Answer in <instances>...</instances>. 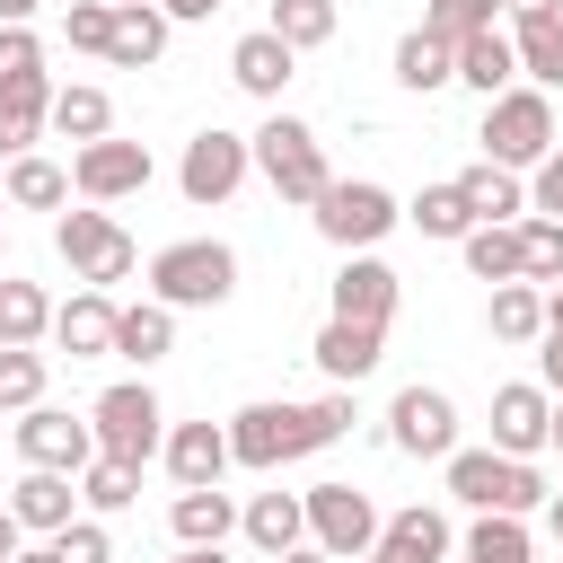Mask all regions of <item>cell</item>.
<instances>
[{
    "mask_svg": "<svg viewBox=\"0 0 563 563\" xmlns=\"http://www.w3.org/2000/svg\"><path fill=\"white\" fill-rule=\"evenodd\" d=\"M352 422H361V413H352V387H334V396H317V405H273V396H264V405H238V413H229V457H238L246 475H282V466L334 449Z\"/></svg>",
    "mask_w": 563,
    "mask_h": 563,
    "instance_id": "6da1fadb",
    "label": "cell"
},
{
    "mask_svg": "<svg viewBox=\"0 0 563 563\" xmlns=\"http://www.w3.org/2000/svg\"><path fill=\"white\" fill-rule=\"evenodd\" d=\"M440 484H449L457 510H501V519H528V510L554 501L545 466H537V457H501V449H457V457H440Z\"/></svg>",
    "mask_w": 563,
    "mask_h": 563,
    "instance_id": "7a4b0ae2",
    "label": "cell"
},
{
    "mask_svg": "<svg viewBox=\"0 0 563 563\" xmlns=\"http://www.w3.org/2000/svg\"><path fill=\"white\" fill-rule=\"evenodd\" d=\"M246 141H255V176H264L282 202H308V211H317V194L334 185L325 141H317L299 114H282V106H273V114H264V132H246Z\"/></svg>",
    "mask_w": 563,
    "mask_h": 563,
    "instance_id": "3957f363",
    "label": "cell"
},
{
    "mask_svg": "<svg viewBox=\"0 0 563 563\" xmlns=\"http://www.w3.org/2000/svg\"><path fill=\"white\" fill-rule=\"evenodd\" d=\"M238 290V255L220 246V238H176V246H158L150 255V299L158 308H220Z\"/></svg>",
    "mask_w": 563,
    "mask_h": 563,
    "instance_id": "277c9868",
    "label": "cell"
},
{
    "mask_svg": "<svg viewBox=\"0 0 563 563\" xmlns=\"http://www.w3.org/2000/svg\"><path fill=\"white\" fill-rule=\"evenodd\" d=\"M484 158L510 176H537L554 158V97L545 88H501L484 106Z\"/></svg>",
    "mask_w": 563,
    "mask_h": 563,
    "instance_id": "5b68a950",
    "label": "cell"
},
{
    "mask_svg": "<svg viewBox=\"0 0 563 563\" xmlns=\"http://www.w3.org/2000/svg\"><path fill=\"white\" fill-rule=\"evenodd\" d=\"M317 238L325 246H343V255H378V238L405 220V202L387 194V185H369V176H334L325 194H317Z\"/></svg>",
    "mask_w": 563,
    "mask_h": 563,
    "instance_id": "8992f818",
    "label": "cell"
},
{
    "mask_svg": "<svg viewBox=\"0 0 563 563\" xmlns=\"http://www.w3.org/2000/svg\"><path fill=\"white\" fill-rule=\"evenodd\" d=\"M88 431H97V457H123V466H150L167 449V413L150 396V378H114L97 405H88Z\"/></svg>",
    "mask_w": 563,
    "mask_h": 563,
    "instance_id": "52a82bcc",
    "label": "cell"
},
{
    "mask_svg": "<svg viewBox=\"0 0 563 563\" xmlns=\"http://www.w3.org/2000/svg\"><path fill=\"white\" fill-rule=\"evenodd\" d=\"M53 255H62V264H70L88 290H114V282L141 264V246H132V238L106 220V202H79V211H62V220H53Z\"/></svg>",
    "mask_w": 563,
    "mask_h": 563,
    "instance_id": "ba28073f",
    "label": "cell"
},
{
    "mask_svg": "<svg viewBox=\"0 0 563 563\" xmlns=\"http://www.w3.org/2000/svg\"><path fill=\"white\" fill-rule=\"evenodd\" d=\"M246 176H255V141H246V132H220V123H202V132L185 141V158H176V194H185L194 211H220Z\"/></svg>",
    "mask_w": 563,
    "mask_h": 563,
    "instance_id": "9c48e42d",
    "label": "cell"
},
{
    "mask_svg": "<svg viewBox=\"0 0 563 563\" xmlns=\"http://www.w3.org/2000/svg\"><path fill=\"white\" fill-rule=\"evenodd\" d=\"M308 501V545L317 554H334V563H361V554H378V501L361 493V484H308L299 493Z\"/></svg>",
    "mask_w": 563,
    "mask_h": 563,
    "instance_id": "30bf717a",
    "label": "cell"
},
{
    "mask_svg": "<svg viewBox=\"0 0 563 563\" xmlns=\"http://www.w3.org/2000/svg\"><path fill=\"white\" fill-rule=\"evenodd\" d=\"M150 150L141 141H88V150H70V194L79 202H132V194H150Z\"/></svg>",
    "mask_w": 563,
    "mask_h": 563,
    "instance_id": "8fae6325",
    "label": "cell"
},
{
    "mask_svg": "<svg viewBox=\"0 0 563 563\" xmlns=\"http://www.w3.org/2000/svg\"><path fill=\"white\" fill-rule=\"evenodd\" d=\"M387 440L405 457H457V405H449V387H396Z\"/></svg>",
    "mask_w": 563,
    "mask_h": 563,
    "instance_id": "7c38bea8",
    "label": "cell"
},
{
    "mask_svg": "<svg viewBox=\"0 0 563 563\" xmlns=\"http://www.w3.org/2000/svg\"><path fill=\"white\" fill-rule=\"evenodd\" d=\"M18 457H26V466H53V475H79V466L97 457V431H88V413L35 405V413H18Z\"/></svg>",
    "mask_w": 563,
    "mask_h": 563,
    "instance_id": "4fadbf2b",
    "label": "cell"
},
{
    "mask_svg": "<svg viewBox=\"0 0 563 563\" xmlns=\"http://www.w3.org/2000/svg\"><path fill=\"white\" fill-rule=\"evenodd\" d=\"M396 299H405V282H396V264H387V255H343V273H334V290H325V317L387 325V317H396Z\"/></svg>",
    "mask_w": 563,
    "mask_h": 563,
    "instance_id": "5bb4252c",
    "label": "cell"
},
{
    "mask_svg": "<svg viewBox=\"0 0 563 563\" xmlns=\"http://www.w3.org/2000/svg\"><path fill=\"white\" fill-rule=\"evenodd\" d=\"M545 440H554V396H545L537 378L493 387V449H501V457H537Z\"/></svg>",
    "mask_w": 563,
    "mask_h": 563,
    "instance_id": "9a60e30c",
    "label": "cell"
},
{
    "mask_svg": "<svg viewBox=\"0 0 563 563\" xmlns=\"http://www.w3.org/2000/svg\"><path fill=\"white\" fill-rule=\"evenodd\" d=\"M158 466L176 475V493H202V484H220L238 457H229V422H167V449H158Z\"/></svg>",
    "mask_w": 563,
    "mask_h": 563,
    "instance_id": "2e32d148",
    "label": "cell"
},
{
    "mask_svg": "<svg viewBox=\"0 0 563 563\" xmlns=\"http://www.w3.org/2000/svg\"><path fill=\"white\" fill-rule=\"evenodd\" d=\"M114 325H123V308H114V290H70L62 308H53V343L70 352V361H106L114 352Z\"/></svg>",
    "mask_w": 563,
    "mask_h": 563,
    "instance_id": "e0dca14e",
    "label": "cell"
},
{
    "mask_svg": "<svg viewBox=\"0 0 563 563\" xmlns=\"http://www.w3.org/2000/svg\"><path fill=\"white\" fill-rule=\"evenodd\" d=\"M308 361H317L334 387H361V378L387 361V325H352V317H325V325H317V343H308Z\"/></svg>",
    "mask_w": 563,
    "mask_h": 563,
    "instance_id": "ac0fdd59",
    "label": "cell"
},
{
    "mask_svg": "<svg viewBox=\"0 0 563 563\" xmlns=\"http://www.w3.org/2000/svg\"><path fill=\"white\" fill-rule=\"evenodd\" d=\"M9 510H18V528L26 537H62L70 519H79V475H53V466H26L18 484H9Z\"/></svg>",
    "mask_w": 563,
    "mask_h": 563,
    "instance_id": "d6986e66",
    "label": "cell"
},
{
    "mask_svg": "<svg viewBox=\"0 0 563 563\" xmlns=\"http://www.w3.org/2000/svg\"><path fill=\"white\" fill-rule=\"evenodd\" d=\"M449 554H457L449 510H431V501L387 510V528H378V563H449Z\"/></svg>",
    "mask_w": 563,
    "mask_h": 563,
    "instance_id": "ffe728a7",
    "label": "cell"
},
{
    "mask_svg": "<svg viewBox=\"0 0 563 563\" xmlns=\"http://www.w3.org/2000/svg\"><path fill=\"white\" fill-rule=\"evenodd\" d=\"M290 70H299V53H290L273 26H255V35H238V44H229V79H238L246 97H264V106H282Z\"/></svg>",
    "mask_w": 563,
    "mask_h": 563,
    "instance_id": "44dd1931",
    "label": "cell"
},
{
    "mask_svg": "<svg viewBox=\"0 0 563 563\" xmlns=\"http://www.w3.org/2000/svg\"><path fill=\"white\" fill-rule=\"evenodd\" d=\"M457 194H466L475 229H519V220H528V185H519L510 167H493V158H475V167L457 176Z\"/></svg>",
    "mask_w": 563,
    "mask_h": 563,
    "instance_id": "7402d4cb",
    "label": "cell"
},
{
    "mask_svg": "<svg viewBox=\"0 0 563 563\" xmlns=\"http://www.w3.org/2000/svg\"><path fill=\"white\" fill-rule=\"evenodd\" d=\"M238 528H246V545H255V554H273V563H282L290 545H308V501H299V493H255V501L238 510Z\"/></svg>",
    "mask_w": 563,
    "mask_h": 563,
    "instance_id": "603a6c76",
    "label": "cell"
},
{
    "mask_svg": "<svg viewBox=\"0 0 563 563\" xmlns=\"http://www.w3.org/2000/svg\"><path fill=\"white\" fill-rule=\"evenodd\" d=\"M167 35H176V18H167L158 0H132V9H114V44H106V62H114V70H150V62L167 53Z\"/></svg>",
    "mask_w": 563,
    "mask_h": 563,
    "instance_id": "cb8c5ba5",
    "label": "cell"
},
{
    "mask_svg": "<svg viewBox=\"0 0 563 563\" xmlns=\"http://www.w3.org/2000/svg\"><path fill=\"white\" fill-rule=\"evenodd\" d=\"M457 79H466V88H475V97L493 106L501 88H519V44H510L501 26H484V35H466V44H457Z\"/></svg>",
    "mask_w": 563,
    "mask_h": 563,
    "instance_id": "d4e9b609",
    "label": "cell"
},
{
    "mask_svg": "<svg viewBox=\"0 0 563 563\" xmlns=\"http://www.w3.org/2000/svg\"><path fill=\"white\" fill-rule=\"evenodd\" d=\"M167 528H176V545H229V528H238V501H229L220 484H202V493H176V501H167Z\"/></svg>",
    "mask_w": 563,
    "mask_h": 563,
    "instance_id": "484cf974",
    "label": "cell"
},
{
    "mask_svg": "<svg viewBox=\"0 0 563 563\" xmlns=\"http://www.w3.org/2000/svg\"><path fill=\"white\" fill-rule=\"evenodd\" d=\"M44 123H53V79H18V88H0V158H26Z\"/></svg>",
    "mask_w": 563,
    "mask_h": 563,
    "instance_id": "4316f807",
    "label": "cell"
},
{
    "mask_svg": "<svg viewBox=\"0 0 563 563\" xmlns=\"http://www.w3.org/2000/svg\"><path fill=\"white\" fill-rule=\"evenodd\" d=\"M53 132L62 141H114V97L106 88H88V79H70V88H53Z\"/></svg>",
    "mask_w": 563,
    "mask_h": 563,
    "instance_id": "83f0119b",
    "label": "cell"
},
{
    "mask_svg": "<svg viewBox=\"0 0 563 563\" xmlns=\"http://www.w3.org/2000/svg\"><path fill=\"white\" fill-rule=\"evenodd\" d=\"M0 194H9V211H62L70 202V167H53L44 150H26V158H9Z\"/></svg>",
    "mask_w": 563,
    "mask_h": 563,
    "instance_id": "f1b7e54d",
    "label": "cell"
},
{
    "mask_svg": "<svg viewBox=\"0 0 563 563\" xmlns=\"http://www.w3.org/2000/svg\"><path fill=\"white\" fill-rule=\"evenodd\" d=\"M510 44H519V79H528V88H563V9L519 18Z\"/></svg>",
    "mask_w": 563,
    "mask_h": 563,
    "instance_id": "f546056e",
    "label": "cell"
},
{
    "mask_svg": "<svg viewBox=\"0 0 563 563\" xmlns=\"http://www.w3.org/2000/svg\"><path fill=\"white\" fill-rule=\"evenodd\" d=\"M457 563H537V537H528V519L475 510V528L457 537Z\"/></svg>",
    "mask_w": 563,
    "mask_h": 563,
    "instance_id": "4dcf8cb0",
    "label": "cell"
},
{
    "mask_svg": "<svg viewBox=\"0 0 563 563\" xmlns=\"http://www.w3.org/2000/svg\"><path fill=\"white\" fill-rule=\"evenodd\" d=\"M457 79V44H440V35H396V88H413V97H431V88H449Z\"/></svg>",
    "mask_w": 563,
    "mask_h": 563,
    "instance_id": "1f68e13d",
    "label": "cell"
},
{
    "mask_svg": "<svg viewBox=\"0 0 563 563\" xmlns=\"http://www.w3.org/2000/svg\"><path fill=\"white\" fill-rule=\"evenodd\" d=\"M484 325H493V343H545V290L537 282H501Z\"/></svg>",
    "mask_w": 563,
    "mask_h": 563,
    "instance_id": "d6a6232c",
    "label": "cell"
},
{
    "mask_svg": "<svg viewBox=\"0 0 563 563\" xmlns=\"http://www.w3.org/2000/svg\"><path fill=\"white\" fill-rule=\"evenodd\" d=\"M114 352L123 361H167L176 352V308H158V299H141V308H123V325H114Z\"/></svg>",
    "mask_w": 563,
    "mask_h": 563,
    "instance_id": "836d02e7",
    "label": "cell"
},
{
    "mask_svg": "<svg viewBox=\"0 0 563 563\" xmlns=\"http://www.w3.org/2000/svg\"><path fill=\"white\" fill-rule=\"evenodd\" d=\"M44 334H53V299H44L35 282H9V273H0V343L35 352Z\"/></svg>",
    "mask_w": 563,
    "mask_h": 563,
    "instance_id": "e575fe53",
    "label": "cell"
},
{
    "mask_svg": "<svg viewBox=\"0 0 563 563\" xmlns=\"http://www.w3.org/2000/svg\"><path fill=\"white\" fill-rule=\"evenodd\" d=\"M79 501H88V519L132 510V501H141V466H123V457H88V466H79Z\"/></svg>",
    "mask_w": 563,
    "mask_h": 563,
    "instance_id": "d590c367",
    "label": "cell"
},
{
    "mask_svg": "<svg viewBox=\"0 0 563 563\" xmlns=\"http://www.w3.org/2000/svg\"><path fill=\"white\" fill-rule=\"evenodd\" d=\"M405 220H413L422 238H449V246H457V238L475 229V211H466V194H457V176H449V185H422V194L405 202Z\"/></svg>",
    "mask_w": 563,
    "mask_h": 563,
    "instance_id": "8d00e7d4",
    "label": "cell"
},
{
    "mask_svg": "<svg viewBox=\"0 0 563 563\" xmlns=\"http://www.w3.org/2000/svg\"><path fill=\"white\" fill-rule=\"evenodd\" d=\"M519 282H537V290H554L563 282V220H519Z\"/></svg>",
    "mask_w": 563,
    "mask_h": 563,
    "instance_id": "74e56055",
    "label": "cell"
},
{
    "mask_svg": "<svg viewBox=\"0 0 563 563\" xmlns=\"http://www.w3.org/2000/svg\"><path fill=\"white\" fill-rule=\"evenodd\" d=\"M290 53H317V44H334V0H273V18H264Z\"/></svg>",
    "mask_w": 563,
    "mask_h": 563,
    "instance_id": "f35d334b",
    "label": "cell"
},
{
    "mask_svg": "<svg viewBox=\"0 0 563 563\" xmlns=\"http://www.w3.org/2000/svg\"><path fill=\"white\" fill-rule=\"evenodd\" d=\"M457 246H466V273L475 282H493V290L519 282V229H466Z\"/></svg>",
    "mask_w": 563,
    "mask_h": 563,
    "instance_id": "ab89813d",
    "label": "cell"
},
{
    "mask_svg": "<svg viewBox=\"0 0 563 563\" xmlns=\"http://www.w3.org/2000/svg\"><path fill=\"white\" fill-rule=\"evenodd\" d=\"M44 405V352H0V413H35Z\"/></svg>",
    "mask_w": 563,
    "mask_h": 563,
    "instance_id": "60d3db41",
    "label": "cell"
},
{
    "mask_svg": "<svg viewBox=\"0 0 563 563\" xmlns=\"http://www.w3.org/2000/svg\"><path fill=\"white\" fill-rule=\"evenodd\" d=\"M493 18H501V0H431V9H422V35L466 44V35H484Z\"/></svg>",
    "mask_w": 563,
    "mask_h": 563,
    "instance_id": "b9f144b4",
    "label": "cell"
},
{
    "mask_svg": "<svg viewBox=\"0 0 563 563\" xmlns=\"http://www.w3.org/2000/svg\"><path fill=\"white\" fill-rule=\"evenodd\" d=\"M62 35H70V53H106L114 44V9L106 0H70L62 9Z\"/></svg>",
    "mask_w": 563,
    "mask_h": 563,
    "instance_id": "7bdbcfd3",
    "label": "cell"
},
{
    "mask_svg": "<svg viewBox=\"0 0 563 563\" xmlns=\"http://www.w3.org/2000/svg\"><path fill=\"white\" fill-rule=\"evenodd\" d=\"M18 79H44V44H35V26H0V88H18Z\"/></svg>",
    "mask_w": 563,
    "mask_h": 563,
    "instance_id": "ee69618b",
    "label": "cell"
},
{
    "mask_svg": "<svg viewBox=\"0 0 563 563\" xmlns=\"http://www.w3.org/2000/svg\"><path fill=\"white\" fill-rule=\"evenodd\" d=\"M53 554H62V563H114V537H106V519H70V528L53 537Z\"/></svg>",
    "mask_w": 563,
    "mask_h": 563,
    "instance_id": "f6af8a7d",
    "label": "cell"
},
{
    "mask_svg": "<svg viewBox=\"0 0 563 563\" xmlns=\"http://www.w3.org/2000/svg\"><path fill=\"white\" fill-rule=\"evenodd\" d=\"M528 211H537V220H563V141H554V158L528 176Z\"/></svg>",
    "mask_w": 563,
    "mask_h": 563,
    "instance_id": "bcb514c9",
    "label": "cell"
},
{
    "mask_svg": "<svg viewBox=\"0 0 563 563\" xmlns=\"http://www.w3.org/2000/svg\"><path fill=\"white\" fill-rule=\"evenodd\" d=\"M537 387L563 405V334H545V352H537Z\"/></svg>",
    "mask_w": 563,
    "mask_h": 563,
    "instance_id": "7dc6e473",
    "label": "cell"
},
{
    "mask_svg": "<svg viewBox=\"0 0 563 563\" xmlns=\"http://www.w3.org/2000/svg\"><path fill=\"white\" fill-rule=\"evenodd\" d=\"M158 9H167V18H176V26H194V18H220V9H229V0H158Z\"/></svg>",
    "mask_w": 563,
    "mask_h": 563,
    "instance_id": "c3c4849f",
    "label": "cell"
},
{
    "mask_svg": "<svg viewBox=\"0 0 563 563\" xmlns=\"http://www.w3.org/2000/svg\"><path fill=\"white\" fill-rule=\"evenodd\" d=\"M18 545H26V528H18V510L0 501V563H18Z\"/></svg>",
    "mask_w": 563,
    "mask_h": 563,
    "instance_id": "681fc988",
    "label": "cell"
},
{
    "mask_svg": "<svg viewBox=\"0 0 563 563\" xmlns=\"http://www.w3.org/2000/svg\"><path fill=\"white\" fill-rule=\"evenodd\" d=\"M35 9L44 0H0V26H35Z\"/></svg>",
    "mask_w": 563,
    "mask_h": 563,
    "instance_id": "f907efd6",
    "label": "cell"
},
{
    "mask_svg": "<svg viewBox=\"0 0 563 563\" xmlns=\"http://www.w3.org/2000/svg\"><path fill=\"white\" fill-rule=\"evenodd\" d=\"M167 563H229V554H220V545H176Z\"/></svg>",
    "mask_w": 563,
    "mask_h": 563,
    "instance_id": "816d5d0a",
    "label": "cell"
},
{
    "mask_svg": "<svg viewBox=\"0 0 563 563\" xmlns=\"http://www.w3.org/2000/svg\"><path fill=\"white\" fill-rule=\"evenodd\" d=\"M510 18H545V9H563V0H501Z\"/></svg>",
    "mask_w": 563,
    "mask_h": 563,
    "instance_id": "f5cc1de1",
    "label": "cell"
},
{
    "mask_svg": "<svg viewBox=\"0 0 563 563\" xmlns=\"http://www.w3.org/2000/svg\"><path fill=\"white\" fill-rule=\"evenodd\" d=\"M282 563H334V554H317V545H290V554H282Z\"/></svg>",
    "mask_w": 563,
    "mask_h": 563,
    "instance_id": "db71d44e",
    "label": "cell"
},
{
    "mask_svg": "<svg viewBox=\"0 0 563 563\" xmlns=\"http://www.w3.org/2000/svg\"><path fill=\"white\" fill-rule=\"evenodd\" d=\"M18 563H62V554L53 545H18Z\"/></svg>",
    "mask_w": 563,
    "mask_h": 563,
    "instance_id": "11a10c76",
    "label": "cell"
},
{
    "mask_svg": "<svg viewBox=\"0 0 563 563\" xmlns=\"http://www.w3.org/2000/svg\"><path fill=\"white\" fill-rule=\"evenodd\" d=\"M545 528H554V545H563V493H554V501H545Z\"/></svg>",
    "mask_w": 563,
    "mask_h": 563,
    "instance_id": "9f6ffc18",
    "label": "cell"
},
{
    "mask_svg": "<svg viewBox=\"0 0 563 563\" xmlns=\"http://www.w3.org/2000/svg\"><path fill=\"white\" fill-rule=\"evenodd\" d=\"M545 449H563V405H554V440H545Z\"/></svg>",
    "mask_w": 563,
    "mask_h": 563,
    "instance_id": "6f0895ef",
    "label": "cell"
},
{
    "mask_svg": "<svg viewBox=\"0 0 563 563\" xmlns=\"http://www.w3.org/2000/svg\"><path fill=\"white\" fill-rule=\"evenodd\" d=\"M0 255H9V220H0Z\"/></svg>",
    "mask_w": 563,
    "mask_h": 563,
    "instance_id": "680465c9",
    "label": "cell"
},
{
    "mask_svg": "<svg viewBox=\"0 0 563 563\" xmlns=\"http://www.w3.org/2000/svg\"><path fill=\"white\" fill-rule=\"evenodd\" d=\"M106 9H132V0H106Z\"/></svg>",
    "mask_w": 563,
    "mask_h": 563,
    "instance_id": "91938a15",
    "label": "cell"
},
{
    "mask_svg": "<svg viewBox=\"0 0 563 563\" xmlns=\"http://www.w3.org/2000/svg\"><path fill=\"white\" fill-rule=\"evenodd\" d=\"M361 563H378V554H361Z\"/></svg>",
    "mask_w": 563,
    "mask_h": 563,
    "instance_id": "94428289",
    "label": "cell"
},
{
    "mask_svg": "<svg viewBox=\"0 0 563 563\" xmlns=\"http://www.w3.org/2000/svg\"><path fill=\"white\" fill-rule=\"evenodd\" d=\"M0 211H9V194H0Z\"/></svg>",
    "mask_w": 563,
    "mask_h": 563,
    "instance_id": "6125c7cd",
    "label": "cell"
},
{
    "mask_svg": "<svg viewBox=\"0 0 563 563\" xmlns=\"http://www.w3.org/2000/svg\"><path fill=\"white\" fill-rule=\"evenodd\" d=\"M0 352H9V343H0Z\"/></svg>",
    "mask_w": 563,
    "mask_h": 563,
    "instance_id": "be15d7a7",
    "label": "cell"
}]
</instances>
